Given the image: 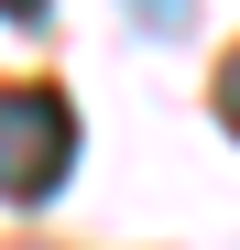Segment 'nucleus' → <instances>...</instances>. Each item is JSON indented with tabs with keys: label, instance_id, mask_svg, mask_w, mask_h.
Masks as SVG:
<instances>
[{
	"label": "nucleus",
	"instance_id": "nucleus-1",
	"mask_svg": "<svg viewBox=\"0 0 240 250\" xmlns=\"http://www.w3.org/2000/svg\"><path fill=\"white\" fill-rule=\"evenodd\" d=\"M66 163H76V109L55 87H0V196L11 207L55 196Z\"/></svg>",
	"mask_w": 240,
	"mask_h": 250
},
{
	"label": "nucleus",
	"instance_id": "nucleus-2",
	"mask_svg": "<svg viewBox=\"0 0 240 250\" xmlns=\"http://www.w3.org/2000/svg\"><path fill=\"white\" fill-rule=\"evenodd\" d=\"M218 120H229V131H240V55L218 65Z\"/></svg>",
	"mask_w": 240,
	"mask_h": 250
},
{
	"label": "nucleus",
	"instance_id": "nucleus-3",
	"mask_svg": "<svg viewBox=\"0 0 240 250\" xmlns=\"http://www.w3.org/2000/svg\"><path fill=\"white\" fill-rule=\"evenodd\" d=\"M142 22L153 33H186V0H142Z\"/></svg>",
	"mask_w": 240,
	"mask_h": 250
},
{
	"label": "nucleus",
	"instance_id": "nucleus-4",
	"mask_svg": "<svg viewBox=\"0 0 240 250\" xmlns=\"http://www.w3.org/2000/svg\"><path fill=\"white\" fill-rule=\"evenodd\" d=\"M55 11V0H0V22H44Z\"/></svg>",
	"mask_w": 240,
	"mask_h": 250
}]
</instances>
